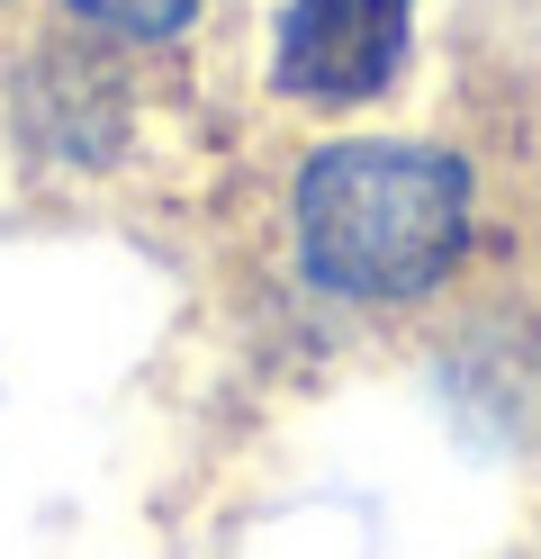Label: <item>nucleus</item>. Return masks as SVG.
Wrapping results in <instances>:
<instances>
[{"label":"nucleus","mask_w":541,"mask_h":559,"mask_svg":"<svg viewBox=\"0 0 541 559\" xmlns=\"http://www.w3.org/2000/svg\"><path fill=\"white\" fill-rule=\"evenodd\" d=\"M289 235L298 271L352 307L424 298L469 253V163L415 135H343L298 163Z\"/></svg>","instance_id":"f257e3e1"},{"label":"nucleus","mask_w":541,"mask_h":559,"mask_svg":"<svg viewBox=\"0 0 541 559\" xmlns=\"http://www.w3.org/2000/svg\"><path fill=\"white\" fill-rule=\"evenodd\" d=\"M415 0H289L271 27V82L316 109H361L407 63Z\"/></svg>","instance_id":"f03ea898"},{"label":"nucleus","mask_w":541,"mask_h":559,"mask_svg":"<svg viewBox=\"0 0 541 559\" xmlns=\"http://www.w3.org/2000/svg\"><path fill=\"white\" fill-rule=\"evenodd\" d=\"M72 19L108 27V37H136V46H163L199 19V0H72Z\"/></svg>","instance_id":"7ed1b4c3"}]
</instances>
